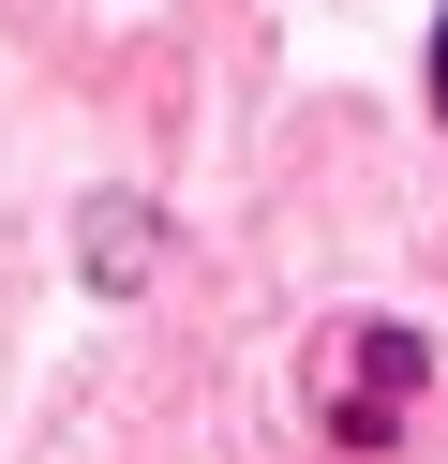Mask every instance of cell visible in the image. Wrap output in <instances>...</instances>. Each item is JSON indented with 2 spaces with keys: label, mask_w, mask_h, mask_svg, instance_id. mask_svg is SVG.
I'll return each mask as SVG.
<instances>
[{
  "label": "cell",
  "mask_w": 448,
  "mask_h": 464,
  "mask_svg": "<svg viewBox=\"0 0 448 464\" xmlns=\"http://www.w3.org/2000/svg\"><path fill=\"white\" fill-rule=\"evenodd\" d=\"M404 404H418V344H404V330H344V360H329V420L374 450V434H404Z\"/></svg>",
  "instance_id": "cell-1"
},
{
  "label": "cell",
  "mask_w": 448,
  "mask_h": 464,
  "mask_svg": "<svg viewBox=\"0 0 448 464\" xmlns=\"http://www.w3.org/2000/svg\"><path fill=\"white\" fill-rule=\"evenodd\" d=\"M434 105H448V31H434Z\"/></svg>",
  "instance_id": "cell-2"
}]
</instances>
